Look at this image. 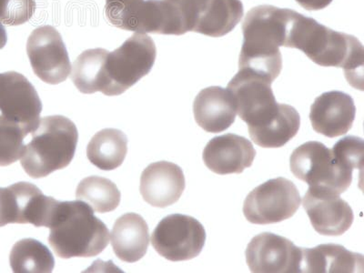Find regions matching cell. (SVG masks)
<instances>
[{"label":"cell","instance_id":"cell-26","mask_svg":"<svg viewBox=\"0 0 364 273\" xmlns=\"http://www.w3.org/2000/svg\"><path fill=\"white\" fill-rule=\"evenodd\" d=\"M76 197L77 200L89 204L96 213H107L118 208L122 194L109 178L90 176L80 181Z\"/></svg>","mask_w":364,"mask_h":273},{"label":"cell","instance_id":"cell-23","mask_svg":"<svg viewBox=\"0 0 364 273\" xmlns=\"http://www.w3.org/2000/svg\"><path fill=\"white\" fill-rule=\"evenodd\" d=\"M128 152V138L119 129H105L97 132L87 148V157L102 171H113L122 166Z\"/></svg>","mask_w":364,"mask_h":273},{"label":"cell","instance_id":"cell-33","mask_svg":"<svg viewBox=\"0 0 364 273\" xmlns=\"http://www.w3.org/2000/svg\"><path fill=\"white\" fill-rule=\"evenodd\" d=\"M2 188H0V197H1Z\"/></svg>","mask_w":364,"mask_h":273},{"label":"cell","instance_id":"cell-17","mask_svg":"<svg viewBox=\"0 0 364 273\" xmlns=\"http://www.w3.org/2000/svg\"><path fill=\"white\" fill-rule=\"evenodd\" d=\"M186 187L180 166L168 161L149 165L142 172L139 191L143 200L151 206L166 208L176 203Z\"/></svg>","mask_w":364,"mask_h":273},{"label":"cell","instance_id":"cell-5","mask_svg":"<svg viewBox=\"0 0 364 273\" xmlns=\"http://www.w3.org/2000/svg\"><path fill=\"white\" fill-rule=\"evenodd\" d=\"M292 174L311 188L340 195L353 182V170L341 164L323 143L308 141L295 149L291 156Z\"/></svg>","mask_w":364,"mask_h":273},{"label":"cell","instance_id":"cell-13","mask_svg":"<svg viewBox=\"0 0 364 273\" xmlns=\"http://www.w3.org/2000/svg\"><path fill=\"white\" fill-rule=\"evenodd\" d=\"M246 261L255 273H301L302 249L271 232L259 234L246 249Z\"/></svg>","mask_w":364,"mask_h":273},{"label":"cell","instance_id":"cell-12","mask_svg":"<svg viewBox=\"0 0 364 273\" xmlns=\"http://www.w3.org/2000/svg\"><path fill=\"white\" fill-rule=\"evenodd\" d=\"M0 112L21 126L28 135L37 129L42 102L34 86L22 74L0 73Z\"/></svg>","mask_w":364,"mask_h":273},{"label":"cell","instance_id":"cell-9","mask_svg":"<svg viewBox=\"0 0 364 273\" xmlns=\"http://www.w3.org/2000/svg\"><path fill=\"white\" fill-rule=\"evenodd\" d=\"M58 200L45 196L36 185L18 182L2 188L0 199V227L9 223H31L50 228Z\"/></svg>","mask_w":364,"mask_h":273},{"label":"cell","instance_id":"cell-22","mask_svg":"<svg viewBox=\"0 0 364 273\" xmlns=\"http://www.w3.org/2000/svg\"><path fill=\"white\" fill-rule=\"evenodd\" d=\"M301 117L294 107L279 104L275 115L264 124L249 128L250 139L265 149L284 147L294 138L300 129Z\"/></svg>","mask_w":364,"mask_h":273},{"label":"cell","instance_id":"cell-14","mask_svg":"<svg viewBox=\"0 0 364 273\" xmlns=\"http://www.w3.org/2000/svg\"><path fill=\"white\" fill-rule=\"evenodd\" d=\"M302 205L321 235L341 236L353 225V209L338 194L309 188Z\"/></svg>","mask_w":364,"mask_h":273},{"label":"cell","instance_id":"cell-27","mask_svg":"<svg viewBox=\"0 0 364 273\" xmlns=\"http://www.w3.org/2000/svg\"><path fill=\"white\" fill-rule=\"evenodd\" d=\"M27 135L18 123L0 115V167H6L21 159Z\"/></svg>","mask_w":364,"mask_h":273},{"label":"cell","instance_id":"cell-7","mask_svg":"<svg viewBox=\"0 0 364 273\" xmlns=\"http://www.w3.org/2000/svg\"><path fill=\"white\" fill-rule=\"evenodd\" d=\"M301 206L296 185L285 178H272L250 191L243 204L249 223L266 225L290 219Z\"/></svg>","mask_w":364,"mask_h":273},{"label":"cell","instance_id":"cell-4","mask_svg":"<svg viewBox=\"0 0 364 273\" xmlns=\"http://www.w3.org/2000/svg\"><path fill=\"white\" fill-rule=\"evenodd\" d=\"M77 141L79 132L70 119L60 115L45 117L31 132V141L25 144L22 168L33 178L63 170L73 161Z\"/></svg>","mask_w":364,"mask_h":273},{"label":"cell","instance_id":"cell-18","mask_svg":"<svg viewBox=\"0 0 364 273\" xmlns=\"http://www.w3.org/2000/svg\"><path fill=\"white\" fill-rule=\"evenodd\" d=\"M194 118L205 132L226 131L236 119V107L230 91L222 87H209L200 91L193 103Z\"/></svg>","mask_w":364,"mask_h":273},{"label":"cell","instance_id":"cell-24","mask_svg":"<svg viewBox=\"0 0 364 273\" xmlns=\"http://www.w3.org/2000/svg\"><path fill=\"white\" fill-rule=\"evenodd\" d=\"M109 51L104 48H91L83 51L74 61L73 79L74 85L84 94L105 91L107 80L105 65Z\"/></svg>","mask_w":364,"mask_h":273},{"label":"cell","instance_id":"cell-1","mask_svg":"<svg viewBox=\"0 0 364 273\" xmlns=\"http://www.w3.org/2000/svg\"><path fill=\"white\" fill-rule=\"evenodd\" d=\"M286 48L300 50L321 67L343 68L348 82L355 89L362 84L363 47L354 36L333 31L315 19L294 11ZM363 85V84H362Z\"/></svg>","mask_w":364,"mask_h":273},{"label":"cell","instance_id":"cell-3","mask_svg":"<svg viewBox=\"0 0 364 273\" xmlns=\"http://www.w3.org/2000/svg\"><path fill=\"white\" fill-rule=\"evenodd\" d=\"M94 213L82 200L58 201L48 243L60 258H91L107 248L108 227Z\"/></svg>","mask_w":364,"mask_h":273},{"label":"cell","instance_id":"cell-20","mask_svg":"<svg viewBox=\"0 0 364 273\" xmlns=\"http://www.w3.org/2000/svg\"><path fill=\"white\" fill-rule=\"evenodd\" d=\"M112 245L120 261L139 262L147 253L149 245L147 223L136 213H126L119 217L112 228Z\"/></svg>","mask_w":364,"mask_h":273},{"label":"cell","instance_id":"cell-30","mask_svg":"<svg viewBox=\"0 0 364 273\" xmlns=\"http://www.w3.org/2000/svg\"><path fill=\"white\" fill-rule=\"evenodd\" d=\"M144 0H106L107 18L116 28L129 31L132 19Z\"/></svg>","mask_w":364,"mask_h":273},{"label":"cell","instance_id":"cell-29","mask_svg":"<svg viewBox=\"0 0 364 273\" xmlns=\"http://www.w3.org/2000/svg\"><path fill=\"white\" fill-rule=\"evenodd\" d=\"M334 156L341 164L352 170L363 166L364 142L362 138L355 136H347L340 139L331 149Z\"/></svg>","mask_w":364,"mask_h":273},{"label":"cell","instance_id":"cell-16","mask_svg":"<svg viewBox=\"0 0 364 273\" xmlns=\"http://www.w3.org/2000/svg\"><path fill=\"white\" fill-rule=\"evenodd\" d=\"M256 151L245 136L225 134L211 139L203 151L206 167L219 175L240 174L252 167Z\"/></svg>","mask_w":364,"mask_h":273},{"label":"cell","instance_id":"cell-28","mask_svg":"<svg viewBox=\"0 0 364 273\" xmlns=\"http://www.w3.org/2000/svg\"><path fill=\"white\" fill-rule=\"evenodd\" d=\"M36 11V0H0V23L19 26L31 21Z\"/></svg>","mask_w":364,"mask_h":273},{"label":"cell","instance_id":"cell-15","mask_svg":"<svg viewBox=\"0 0 364 273\" xmlns=\"http://www.w3.org/2000/svg\"><path fill=\"white\" fill-rule=\"evenodd\" d=\"M355 114L353 97L343 91L333 90L316 97L311 107L310 119L315 132L333 139L352 129Z\"/></svg>","mask_w":364,"mask_h":273},{"label":"cell","instance_id":"cell-31","mask_svg":"<svg viewBox=\"0 0 364 273\" xmlns=\"http://www.w3.org/2000/svg\"><path fill=\"white\" fill-rule=\"evenodd\" d=\"M295 1L306 11H314L327 8L333 0H295Z\"/></svg>","mask_w":364,"mask_h":273},{"label":"cell","instance_id":"cell-25","mask_svg":"<svg viewBox=\"0 0 364 273\" xmlns=\"http://www.w3.org/2000/svg\"><path fill=\"white\" fill-rule=\"evenodd\" d=\"M15 273H50L55 267L53 255L47 246L34 239L16 242L9 255Z\"/></svg>","mask_w":364,"mask_h":273},{"label":"cell","instance_id":"cell-19","mask_svg":"<svg viewBox=\"0 0 364 273\" xmlns=\"http://www.w3.org/2000/svg\"><path fill=\"white\" fill-rule=\"evenodd\" d=\"M243 14L240 0H200L193 31L208 37H223L236 28Z\"/></svg>","mask_w":364,"mask_h":273},{"label":"cell","instance_id":"cell-21","mask_svg":"<svg viewBox=\"0 0 364 273\" xmlns=\"http://www.w3.org/2000/svg\"><path fill=\"white\" fill-rule=\"evenodd\" d=\"M363 272V256L338 245L302 249L301 272L355 273Z\"/></svg>","mask_w":364,"mask_h":273},{"label":"cell","instance_id":"cell-2","mask_svg":"<svg viewBox=\"0 0 364 273\" xmlns=\"http://www.w3.org/2000/svg\"><path fill=\"white\" fill-rule=\"evenodd\" d=\"M292 9L262 5L247 13L239 68L261 75L273 82L282 70L279 47H285Z\"/></svg>","mask_w":364,"mask_h":273},{"label":"cell","instance_id":"cell-11","mask_svg":"<svg viewBox=\"0 0 364 273\" xmlns=\"http://www.w3.org/2000/svg\"><path fill=\"white\" fill-rule=\"evenodd\" d=\"M27 53L36 76L45 83L58 85L71 73L66 46L60 32L52 26L36 28L28 37Z\"/></svg>","mask_w":364,"mask_h":273},{"label":"cell","instance_id":"cell-32","mask_svg":"<svg viewBox=\"0 0 364 273\" xmlns=\"http://www.w3.org/2000/svg\"><path fill=\"white\" fill-rule=\"evenodd\" d=\"M8 41V36H6V31L4 26L0 23V50H2L5 47Z\"/></svg>","mask_w":364,"mask_h":273},{"label":"cell","instance_id":"cell-6","mask_svg":"<svg viewBox=\"0 0 364 273\" xmlns=\"http://www.w3.org/2000/svg\"><path fill=\"white\" fill-rule=\"evenodd\" d=\"M157 48L147 34L135 33L117 50L109 52L104 95L119 96L151 73Z\"/></svg>","mask_w":364,"mask_h":273},{"label":"cell","instance_id":"cell-8","mask_svg":"<svg viewBox=\"0 0 364 273\" xmlns=\"http://www.w3.org/2000/svg\"><path fill=\"white\" fill-rule=\"evenodd\" d=\"M206 232L199 220L184 214L165 217L156 227L151 245L156 252L171 262L190 261L203 252Z\"/></svg>","mask_w":364,"mask_h":273},{"label":"cell","instance_id":"cell-10","mask_svg":"<svg viewBox=\"0 0 364 273\" xmlns=\"http://www.w3.org/2000/svg\"><path fill=\"white\" fill-rule=\"evenodd\" d=\"M272 81L246 70L239 73L228 84L237 113L248 128L264 124L279 109L272 90Z\"/></svg>","mask_w":364,"mask_h":273}]
</instances>
